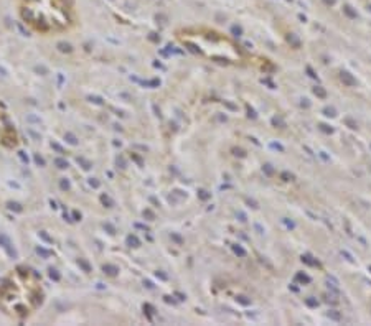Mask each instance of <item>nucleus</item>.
<instances>
[{
	"label": "nucleus",
	"instance_id": "1",
	"mask_svg": "<svg viewBox=\"0 0 371 326\" xmlns=\"http://www.w3.org/2000/svg\"><path fill=\"white\" fill-rule=\"evenodd\" d=\"M41 279L30 267H15L0 283V310L13 320H27L43 305Z\"/></svg>",
	"mask_w": 371,
	"mask_h": 326
},
{
	"label": "nucleus",
	"instance_id": "2",
	"mask_svg": "<svg viewBox=\"0 0 371 326\" xmlns=\"http://www.w3.org/2000/svg\"><path fill=\"white\" fill-rule=\"evenodd\" d=\"M22 22L38 35L68 31L76 23L74 0H15Z\"/></svg>",
	"mask_w": 371,
	"mask_h": 326
},
{
	"label": "nucleus",
	"instance_id": "3",
	"mask_svg": "<svg viewBox=\"0 0 371 326\" xmlns=\"http://www.w3.org/2000/svg\"><path fill=\"white\" fill-rule=\"evenodd\" d=\"M15 143H17V133L13 130V127L10 125L7 116L0 109V145L13 147Z\"/></svg>",
	"mask_w": 371,
	"mask_h": 326
}]
</instances>
